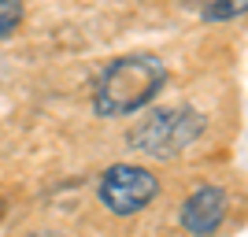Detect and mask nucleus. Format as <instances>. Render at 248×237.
Wrapping results in <instances>:
<instances>
[{
  "label": "nucleus",
  "mask_w": 248,
  "mask_h": 237,
  "mask_svg": "<svg viewBox=\"0 0 248 237\" xmlns=\"http://www.w3.org/2000/svg\"><path fill=\"white\" fill-rule=\"evenodd\" d=\"M167 85V63L152 52L119 56L96 74L93 115L96 119H130L145 111Z\"/></svg>",
  "instance_id": "nucleus-1"
},
{
  "label": "nucleus",
  "mask_w": 248,
  "mask_h": 237,
  "mask_svg": "<svg viewBox=\"0 0 248 237\" xmlns=\"http://www.w3.org/2000/svg\"><path fill=\"white\" fill-rule=\"evenodd\" d=\"M207 119L193 104H170V108H152L126 130V144L148 159H178V156L193 148L204 137Z\"/></svg>",
  "instance_id": "nucleus-2"
},
{
  "label": "nucleus",
  "mask_w": 248,
  "mask_h": 237,
  "mask_svg": "<svg viewBox=\"0 0 248 237\" xmlns=\"http://www.w3.org/2000/svg\"><path fill=\"white\" fill-rule=\"evenodd\" d=\"M155 196H159V178L145 163H111L96 178V200L115 219L141 215Z\"/></svg>",
  "instance_id": "nucleus-3"
},
{
  "label": "nucleus",
  "mask_w": 248,
  "mask_h": 237,
  "mask_svg": "<svg viewBox=\"0 0 248 237\" xmlns=\"http://www.w3.org/2000/svg\"><path fill=\"white\" fill-rule=\"evenodd\" d=\"M226 211H230V196L222 186H197L182 200L178 222L189 237H215L226 222Z\"/></svg>",
  "instance_id": "nucleus-4"
},
{
  "label": "nucleus",
  "mask_w": 248,
  "mask_h": 237,
  "mask_svg": "<svg viewBox=\"0 0 248 237\" xmlns=\"http://www.w3.org/2000/svg\"><path fill=\"white\" fill-rule=\"evenodd\" d=\"M241 15H248V0H207L200 11L204 22H233Z\"/></svg>",
  "instance_id": "nucleus-5"
},
{
  "label": "nucleus",
  "mask_w": 248,
  "mask_h": 237,
  "mask_svg": "<svg viewBox=\"0 0 248 237\" xmlns=\"http://www.w3.org/2000/svg\"><path fill=\"white\" fill-rule=\"evenodd\" d=\"M22 15H26L22 0H0V41L11 37V33L22 26Z\"/></svg>",
  "instance_id": "nucleus-6"
}]
</instances>
